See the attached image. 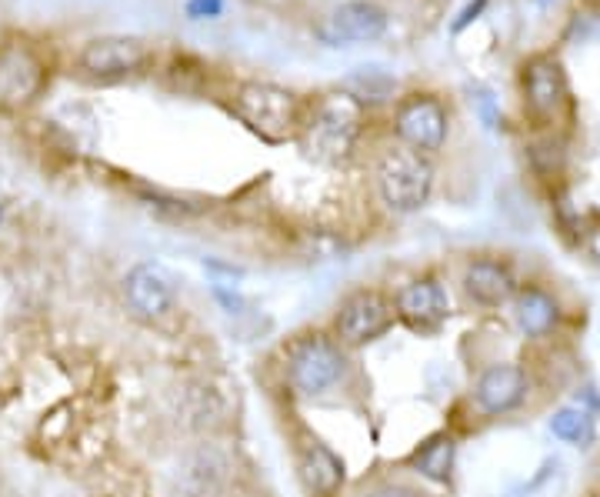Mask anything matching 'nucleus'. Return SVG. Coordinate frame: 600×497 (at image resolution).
Masks as SVG:
<instances>
[{
    "label": "nucleus",
    "mask_w": 600,
    "mask_h": 497,
    "mask_svg": "<svg viewBox=\"0 0 600 497\" xmlns=\"http://www.w3.org/2000/svg\"><path fill=\"white\" fill-rule=\"evenodd\" d=\"M460 287H464L467 301L487 307V311L510 304L520 291L510 264L497 261V257H470L464 264V274H460Z\"/></svg>",
    "instance_id": "nucleus-10"
},
{
    "label": "nucleus",
    "mask_w": 600,
    "mask_h": 497,
    "mask_svg": "<svg viewBox=\"0 0 600 497\" xmlns=\"http://www.w3.org/2000/svg\"><path fill=\"white\" fill-rule=\"evenodd\" d=\"M434 181H437V171L434 164H430V154H420L404 144L380 154L377 171H374L380 204L394 214L420 211V207L430 201V194H434Z\"/></svg>",
    "instance_id": "nucleus-4"
},
{
    "label": "nucleus",
    "mask_w": 600,
    "mask_h": 497,
    "mask_svg": "<svg viewBox=\"0 0 600 497\" xmlns=\"http://www.w3.org/2000/svg\"><path fill=\"white\" fill-rule=\"evenodd\" d=\"M0 224H4V204H0Z\"/></svg>",
    "instance_id": "nucleus-26"
},
{
    "label": "nucleus",
    "mask_w": 600,
    "mask_h": 497,
    "mask_svg": "<svg viewBox=\"0 0 600 497\" xmlns=\"http://www.w3.org/2000/svg\"><path fill=\"white\" fill-rule=\"evenodd\" d=\"M230 111L247 131H254L260 141L284 144L290 137H300V101L287 87L270 81H247L237 87Z\"/></svg>",
    "instance_id": "nucleus-3"
},
{
    "label": "nucleus",
    "mask_w": 600,
    "mask_h": 497,
    "mask_svg": "<svg viewBox=\"0 0 600 497\" xmlns=\"http://www.w3.org/2000/svg\"><path fill=\"white\" fill-rule=\"evenodd\" d=\"M577 404H580V407H587L590 414H594V411H600V397H597V387H580V391H577Z\"/></svg>",
    "instance_id": "nucleus-25"
},
{
    "label": "nucleus",
    "mask_w": 600,
    "mask_h": 497,
    "mask_svg": "<svg viewBox=\"0 0 600 497\" xmlns=\"http://www.w3.org/2000/svg\"><path fill=\"white\" fill-rule=\"evenodd\" d=\"M187 17L190 21H214L224 14V0H187Z\"/></svg>",
    "instance_id": "nucleus-21"
},
{
    "label": "nucleus",
    "mask_w": 600,
    "mask_h": 497,
    "mask_svg": "<svg viewBox=\"0 0 600 497\" xmlns=\"http://www.w3.org/2000/svg\"><path fill=\"white\" fill-rule=\"evenodd\" d=\"M77 64L90 77L114 81V77H127L147 64V44L137 37H97V41L84 44Z\"/></svg>",
    "instance_id": "nucleus-9"
},
{
    "label": "nucleus",
    "mask_w": 600,
    "mask_h": 497,
    "mask_svg": "<svg viewBox=\"0 0 600 497\" xmlns=\"http://www.w3.org/2000/svg\"><path fill=\"white\" fill-rule=\"evenodd\" d=\"M524 104L537 121H554L567 104V77L554 57H534L524 67Z\"/></svg>",
    "instance_id": "nucleus-13"
},
{
    "label": "nucleus",
    "mask_w": 600,
    "mask_h": 497,
    "mask_svg": "<svg viewBox=\"0 0 600 497\" xmlns=\"http://www.w3.org/2000/svg\"><path fill=\"white\" fill-rule=\"evenodd\" d=\"M394 321H397L394 301H387L374 287H360V291L347 294L340 301L334 314V337L347 351H354V347H367L377 337H384Z\"/></svg>",
    "instance_id": "nucleus-5"
},
{
    "label": "nucleus",
    "mask_w": 600,
    "mask_h": 497,
    "mask_svg": "<svg viewBox=\"0 0 600 497\" xmlns=\"http://www.w3.org/2000/svg\"><path fill=\"white\" fill-rule=\"evenodd\" d=\"M44 87V64L27 44L0 47V107H24Z\"/></svg>",
    "instance_id": "nucleus-11"
},
{
    "label": "nucleus",
    "mask_w": 600,
    "mask_h": 497,
    "mask_svg": "<svg viewBox=\"0 0 600 497\" xmlns=\"http://www.w3.org/2000/svg\"><path fill=\"white\" fill-rule=\"evenodd\" d=\"M360 497H424V494H420L417 487L407 484V481H377L374 487H367Z\"/></svg>",
    "instance_id": "nucleus-20"
},
{
    "label": "nucleus",
    "mask_w": 600,
    "mask_h": 497,
    "mask_svg": "<svg viewBox=\"0 0 600 497\" xmlns=\"http://www.w3.org/2000/svg\"><path fill=\"white\" fill-rule=\"evenodd\" d=\"M530 394V374L517 361H494L477 374L470 404L480 417H507L524 407Z\"/></svg>",
    "instance_id": "nucleus-6"
},
{
    "label": "nucleus",
    "mask_w": 600,
    "mask_h": 497,
    "mask_svg": "<svg viewBox=\"0 0 600 497\" xmlns=\"http://www.w3.org/2000/svg\"><path fill=\"white\" fill-rule=\"evenodd\" d=\"M364 134V101L350 91L320 94L300 124V144L310 161L344 164Z\"/></svg>",
    "instance_id": "nucleus-1"
},
{
    "label": "nucleus",
    "mask_w": 600,
    "mask_h": 497,
    "mask_svg": "<svg viewBox=\"0 0 600 497\" xmlns=\"http://www.w3.org/2000/svg\"><path fill=\"white\" fill-rule=\"evenodd\" d=\"M394 311L414 334H437L450 317V294L437 277H417L394 294Z\"/></svg>",
    "instance_id": "nucleus-8"
},
{
    "label": "nucleus",
    "mask_w": 600,
    "mask_h": 497,
    "mask_svg": "<svg viewBox=\"0 0 600 497\" xmlns=\"http://www.w3.org/2000/svg\"><path fill=\"white\" fill-rule=\"evenodd\" d=\"M450 117L447 107L434 94H414L397 107L394 134L404 147H414L420 154H437L447 144Z\"/></svg>",
    "instance_id": "nucleus-7"
},
{
    "label": "nucleus",
    "mask_w": 600,
    "mask_h": 497,
    "mask_svg": "<svg viewBox=\"0 0 600 497\" xmlns=\"http://www.w3.org/2000/svg\"><path fill=\"white\" fill-rule=\"evenodd\" d=\"M510 307H514L510 314H514L517 331L524 337H530V341L550 337L560 327V321H564V307H560L557 297L540 284L520 287L517 297L510 301Z\"/></svg>",
    "instance_id": "nucleus-15"
},
{
    "label": "nucleus",
    "mask_w": 600,
    "mask_h": 497,
    "mask_svg": "<svg viewBox=\"0 0 600 497\" xmlns=\"http://www.w3.org/2000/svg\"><path fill=\"white\" fill-rule=\"evenodd\" d=\"M530 161H534V167L540 174H554L564 167V144L554 141V137L544 144H534L530 147Z\"/></svg>",
    "instance_id": "nucleus-19"
},
{
    "label": "nucleus",
    "mask_w": 600,
    "mask_h": 497,
    "mask_svg": "<svg viewBox=\"0 0 600 497\" xmlns=\"http://www.w3.org/2000/svg\"><path fill=\"white\" fill-rule=\"evenodd\" d=\"M454 464H457V437L440 431L430 434L424 444H417L414 451L407 454V467L420 477L434 484H447L454 477Z\"/></svg>",
    "instance_id": "nucleus-17"
},
{
    "label": "nucleus",
    "mask_w": 600,
    "mask_h": 497,
    "mask_svg": "<svg viewBox=\"0 0 600 497\" xmlns=\"http://www.w3.org/2000/svg\"><path fill=\"white\" fill-rule=\"evenodd\" d=\"M127 304L140 321H160L174 311V284L157 264H137L124 281Z\"/></svg>",
    "instance_id": "nucleus-14"
},
{
    "label": "nucleus",
    "mask_w": 600,
    "mask_h": 497,
    "mask_svg": "<svg viewBox=\"0 0 600 497\" xmlns=\"http://www.w3.org/2000/svg\"><path fill=\"white\" fill-rule=\"evenodd\" d=\"M210 294H214V301L224 307L227 314H240L244 311V297H240L234 287H224V284H214L210 287Z\"/></svg>",
    "instance_id": "nucleus-22"
},
{
    "label": "nucleus",
    "mask_w": 600,
    "mask_h": 497,
    "mask_svg": "<svg viewBox=\"0 0 600 497\" xmlns=\"http://www.w3.org/2000/svg\"><path fill=\"white\" fill-rule=\"evenodd\" d=\"M297 471L310 497H337L347 481L344 457L314 434L297 444Z\"/></svg>",
    "instance_id": "nucleus-12"
},
{
    "label": "nucleus",
    "mask_w": 600,
    "mask_h": 497,
    "mask_svg": "<svg viewBox=\"0 0 600 497\" xmlns=\"http://www.w3.org/2000/svg\"><path fill=\"white\" fill-rule=\"evenodd\" d=\"M350 374V354L347 347L327 331H307L297 334L284 347V384L297 397H324L344 384Z\"/></svg>",
    "instance_id": "nucleus-2"
},
{
    "label": "nucleus",
    "mask_w": 600,
    "mask_h": 497,
    "mask_svg": "<svg viewBox=\"0 0 600 497\" xmlns=\"http://www.w3.org/2000/svg\"><path fill=\"white\" fill-rule=\"evenodd\" d=\"M484 7H487V0H470V4L464 7V11L457 14V21H454V27H450V31L460 34L467 24H474V21H477V17H480V11H484Z\"/></svg>",
    "instance_id": "nucleus-24"
},
{
    "label": "nucleus",
    "mask_w": 600,
    "mask_h": 497,
    "mask_svg": "<svg viewBox=\"0 0 600 497\" xmlns=\"http://www.w3.org/2000/svg\"><path fill=\"white\" fill-rule=\"evenodd\" d=\"M550 434L564 444H574V447H590L597 441V417L580 404H567V407H557L550 414Z\"/></svg>",
    "instance_id": "nucleus-18"
},
{
    "label": "nucleus",
    "mask_w": 600,
    "mask_h": 497,
    "mask_svg": "<svg viewBox=\"0 0 600 497\" xmlns=\"http://www.w3.org/2000/svg\"><path fill=\"white\" fill-rule=\"evenodd\" d=\"M580 244H584V254L594 261V267H600V221L587 224L584 231H580Z\"/></svg>",
    "instance_id": "nucleus-23"
},
{
    "label": "nucleus",
    "mask_w": 600,
    "mask_h": 497,
    "mask_svg": "<svg viewBox=\"0 0 600 497\" xmlns=\"http://www.w3.org/2000/svg\"><path fill=\"white\" fill-rule=\"evenodd\" d=\"M390 17L374 0H347L340 4L334 14H330V37L334 41H357V44H370L380 41L387 34Z\"/></svg>",
    "instance_id": "nucleus-16"
}]
</instances>
